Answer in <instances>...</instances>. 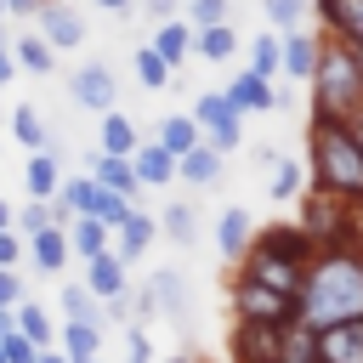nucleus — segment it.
I'll return each instance as SVG.
<instances>
[{"instance_id": "nucleus-1", "label": "nucleus", "mask_w": 363, "mask_h": 363, "mask_svg": "<svg viewBox=\"0 0 363 363\" xmlns=\"http://www.w3.org/2000/svg\"><path fill=\"white\" fill-rule=\"evenodd\" d=\"M340 318H363V244L312 250L301 295H295V323L323 329Z\"/></svg>"}, {"instance_id": "nucleus-2", "label": "nucleus", "mask_w": 363, "mask_h": 363, "mask_svg": "<svg viewBox=\"0 0 363 363\" xmlns=\"http://www.w3.org/2000/svg\"><path fill=\"white\" fill-rule=\"evenodd\" d=\"M306 261H312V238L301 233V221H272L250 238V250L238 255V272L295 301L301 278H306Z\"/></svg>"}, {"instance_id": "nucleus-3", "label": "nucleus", "mask_w": 363, "mask_h": 363, "mask_svg": "<svg viewBox=\"0 0 363 363\" xmlns=\"http://www.w3.org/2000/svg\"><path fill=\"white\" fill-rule=\"evenodd\" d=\"M306 170L318 187L363 204V147H357L346 119H329V113L306 119Z\"/></svg>"}, {"instance_id": "nucleus-4", "label": "nucleus", "mask_w": 363, "mask_h": 363, "mask_svg": "<svg viewBox=\"0 0 363 363\" xmlns=\"http://www.w3.org/2000/svg\"><path fill=\"white\" fill-rule=\"evenodd\" d=\"M312 85V113H329V119H352L363 108V68L352 57V45H340L335 34L318 40V62L306 74Z\"/></svg>"}, {"instance_id": "nucleus-5", "label": "nucleus", "mask_w": 363, "mask_h": 363, "mask_svg": "<svg viewBox=\"0 0 363 363\" xmlns=\"http://www.w3.org/2000/svg\"><path fill=\"white\" fill-rule=\"evenodd\" d=\"M301 233L312 238V250H340V244H363L357 238V204L329 193V187H301Z\"/></svg>"}, {"instance_id": "nucleus-6", "label": "nucleus", "mask_w": 363, "mask_h": 363, "mask_svg": "<svg viewBox=\"0 0 363 363\" xmlns=\"http://www.w3.org/2000/svg\"><path fill=\"white\" fill-rule=\"evenodd\" d=\"M233 312L238 318H261V323H295V301L267 289V284H255V278H244V272L233 278Z\"/></svg>"}, {"instance_id": "nucleus-7", "label": "nucleus", "mask_w": 363, "mask_h": 363, "mask_svg": "<svg viewBox=\"0 0 363 363\" xmlns=\"http://www.w3.org/2000/svg\"><path fill=\"white\" fill-rule=\"evenodd\" d=\"M68 96H74V108L108 113V108L119 102V79H113V68H108V62H79V68L68 74Z\"/></svg>"}, {"instance_id": "nucleus-8", "label": "nucleus", "mask_w": 363, "mask_h": 363, "mask_svg": "<svg viewBox=\"0 0 363 363\" xmlns=\"http://www.w3.org/2000/svg\"><path fill=\"white\" fill-rule=\"evenodd\" d=\"M289 323H261V318H238L233 323V363H272L284 346Z\"/></svg>"}, {"instance_id": "nucleus-9", "label": "nucleus", "mask_w": 363, "mask_h": 363, "mask_svg": "<svg viewBox=\"0 0 363 363\" xmlns=\"http://www.w3.org/2000/svg\"><path fill=\"white\" fill-rule=\"evenodd\" d=\"M34 23H40V40H45L51 51L85 45V17H79L68 0H40V6H34Z\"/></svg>"}, {"instance_id": "nucleus-10", "label": "nucleus", "mask_w": 363, "mask_h": 363, "mask_svg": "<svg viewBox=\"0 0 363 363\" xmlns=\"http://www.w3.org/2000/svg\"><path fill=\"white\" fill-rule=\"evenodd\" d=\"M312 357L318 363H363V318H340L312 329Z\"/></svg>"}, {"instance_id": "nucleus-11", "label": "nucleus", "mask_w": 363, "mask_h": 363, "mask_svg": "<svg viewBox=\"0 0 363 363\" xmlns=\"http://www.w3.org/2000/svg\"><path fill=\"white\" fill-rule=\"evenodd\" d=\"M153 238H159V221H153V216H142V210L130 204V216H125V221L113 227V238H108V250H113L119 261H130V267H136V261L147 255V244H153Z\"/></svg>"}, {"instance_id": "nucleus-12", "label": "nucleus", "mask_w": 363, "mask_h": 363, "mask_svg": "<svg viewBox=\"0 0 363 363\" xmlns=\"http://www.w3.org/2000/svg\"><path fill=\"white\" fill-rule=\"evenodd\" d=\"M227 102H233L238 113H272L284 96L272 91V79H261V74H250V68H244V74H233V79H227Z\"/></svg>"}, {"instance_id": "nucleus-13", "label": "nucleus", "mask_w": 363, "mask_h": 363, "mask_svg": "<svg viewBox=\"0 0 363 363\" xmlns=\"http://www.w3.org/2000/svg\"><path fill=\"white\" fill-rule=\"evenodd\" d=\"M85 289H91L96 301H108V295L130 289V261H119L113 250H96V255L85 261Z\"/></svg>"}, {"instance_id": "nucleus-14", "label": "nucleus", "mask_w": 363, "mask_h": 363, "mask_svg": "<svg viewBox=\"0 0 363 363\" xmlns=\"http://www.w3.org/2000/svg\"><path fill=\"white\" fill-rule=\"evenodd\" d=\"M318 17L340 45L363 51V0H318Z\"/></svg>"}, {"instance_id": "nucleus-15", "label": "nucleus", "mask_w": 363, "mask_h": 363, "mask_svg": "<svg viewBox=\"0 0 363 363\" xmlns=\"http://www.w3.org/2000/svg\"><path fill=\"white\" fill-rule=\"evenodd\" d=\"M250 238H255V221H250V210L227 204V210L216 216V255H221V261H238V255L250 250Z\"/></svg>"}, {"instance_id": "nucleus-16", "label": "nucleus", "mask_w": 363, "mask_h": 363, "mask_svg": "<svg viewBox=\"0 0 363 363\" xmlns=\"http://www.w3.org/2000/svg\"><path fill=\"white\" fill-rule=\"evenodd\" d=\"M147 289H153V301H159V318H170V323L182 329V323H187V312H193L182 272H176V267H159V272L147 278Z\"/></svg>"}, {"instance_id": "nucleus-17", "label": "nucleus", "mask_w": 363, "mask_h": 363, "mask_svg": "<svg viewBox=\"0 0 363 363\" xmlns=\"http://www.w3.org/2000/svg\"><path fill=\"white\" fill-rule=\"evenodd\" d=\"M312 62H318V40H312L306 28H289V34H278V74H289V79H306V74H312Z\"/></svg>"}, {"instance_id": "nucleus-18", "label": "nucleus", "mask_w": 363, "mask_h": 363, "mask_svg": "<svg viewBox=\"0 0 363 363\" xmlns=\"http://www.w3.org/2000/svg\"><path fill=\"white\" fill-rule=\"evenodd\" d=\"M221 170H227V159L216 153V147H187L182 159H176V182H187V187H216L221 182Z\"/></svg>"}, {"instance_id": "nucleus-19", "label": "nucleus", "mask_w": 363, "mask_h": 363, "mask_svg": "<svg viewBox=\"0 0 363 363\" xmlns=\"http://www.w3.org/2000/svg\"><path fill=\"white\" fill-rule=\"evenodd\" d=\"M147 45H153L170 68H182V62L193 57V23H187V17H164V23L153 28V40H147Z\"/></svg>"}, {"instance_id": "nucleus-20", "label": "nucleus", "mask_w": 363, "mask_h": 363, "mask_svg": "<svg viewBox=\"0 0 363 363\" xmlns=\"http://www.w3.org/2000/svg\"><path fill=\"white\" fill-rule=\"evenodd\" d=\"M136 119H125L119 108H108L102 113V125H96V153H113V159H130L136 153Z\"/></svg>"}, {"instance_id": "nucleus-21", "label": "nucleus", "mask_w": 363, "mask_h": 363, "mask_svg": "<svg viewBox=\"0 0 363 363\" xmlns=\"http://www.w3.org/2000/svg\"><path fill=\"white\" fill-rule=\"evenodd\" d=\"M130 170H136V182H142V187H170V182H176V159H170L159 142H136Z\"/></svg>"}, {"instance_id": "nucleus-22", "label": "nucleus", "mask_w": 363, "mask_h": 363, "mask_svg": "<svg viewBox=\"0 0 363 363\" xmlns=\"http://www.w3.org/2000/svg\"><path fill=\"white\" fill-rule=\"evenodd\" d=\"M23 250L34 255V267H40V272H62V267L74 261V255H68V233H62V227H40V233H28V238H23Z\"/></svg>"}, {"instance_id": "nucleus-23", "label": "nucleus", "mask_w": 363, "mask_h": 363, "mask_svg": "<svg viewBox=\"0 0 363 363\" xmlns=\"http://www.w3.org/2000/svg\"><path fill=\"white\" fill-rule=\"evenodd\" d=\"M91 176H96V182H102L108 193L130 199V204H136V193H142V182H136L130 159H113V153H91Z\"/></svg>"}, {"instance_id": "nucleus-24", "label": "nucleus", "mask_w": 363, "mask_h": 363, "mask_svg": "<svg viewBox=\"0 0 363 363\" xmlns=\"http://www.w3.org/2000/svg\"><path fill=\"white\" fill-rule=\"evenodd\" d=\"M23 182H28V199H51V193L62 187L57 147H34V153H28V170H23Z\"/></svg>"}, {"instance_id": "nucleus-25", "label": "nucleus", "mask_w": 363, "mask_h": 363, "mask_svg": "<svg viewBox=\"0 0 363 363\" xmlns=\"http://www.w3.org/2000/svg\"><path fill=\"white\" fill-rule=\"evenodd\" d=\"M62 233H68V255H79V261H91L96 250H108V238H113V227L96 221V216H74Z\"/></svg>"}, {"instance_id": "nucleus-26", "label": "nucleus", "mask_w": 363, "mask_h": 363, "mask_svg": "<svg viewBox=\"0 0 363 363\" xmlns=\"http://www.w3.org/2000/svg\"><path fill=\"white\" fill-rule=\"evenodd\" d=\"M57 346L68 352V363H91V357H102V323H68L62 318Z\"/></svg>"}, {"instance_id": "nucleus-27", "label": "nucleus", "mask_w": 363, "mask_h": 363, "mask_svg": "<svg viewBox=\"0 0 363 363\" xmlns=\"http://www.w3.org/2000/svg\"><path fill=\"white\" fill-rule=\"evenodd\" d=\"M153 221H159V238H170V244H182V250L199 238V210H193V204H182V199H170Z\"/></svg>"}, {"instance_id": "nucleus-28", "label": "nucleus", "mask_w": 363, "mask_h": 363, "mask_svg": "<svg viewBox=\"0 0 363 363\" xmlns=\"http://www.w3.org/2000/svg\"><path fill=\"white\" fill-rule=\"evenodd\" d=\"M238 51V34H233V23H210V28H193V57H204V62H227Z\"/></svg>"}, {"instance_id": "nucleus-29", "label": "nucleus", "mask_w": 363, "mask_h": 363, "mask_svg": "<svg viewBox=\"0 0 363 363\" xmlns=\"http://www.w3.org/2000/svg\"><path fill=\"white\" fill-rule=\"evenodd\" d=\"M11 318H17V335H23V340H34L40 352H45V346H57V323H45V306H40V301H28V295H23V301L11 306Z\"/></svg>"}, {"instance_id": "nucleus-30", "label": "nucleus", "mask_w": 363, "mask_h": 363, "mask_svg": "<svg viewBox=\"0 0 363 363\" xmlns=\"http://www.w3.org/2000/svg\"><path fill=\"white\" fill-rule=\"evenodd\" d=\"M159 147H164L170 159H182L187 147H199V119H193V113H164V119H159Z\"/></svg>"}, {"instance_id": "nucleus-31", "label": "nucleus", "mask_w": 363, "mask_h": 363, "mask_svg": "<svg viewBox=\"0 0 363 363\" xmlns=\"http://www.w3.org/2000/svg\"><path fill=\"white\" fill-rule=\"evenodd\" d=\"M91 176V170H85ZM79 216H96V221H108V227H119L125 216H130V199H119V193H108L96 176H91V193H85V204H79Z\"/></svg>"}, {"instance_id": "nucleus-32", "label": "nucleus", "mask_w": 363, "mask_h": 363, "mask_svg": "<svg viewBox=\"0 0 363 363\" xmlns=\"http://www.w3.org/2000/svg\"><path fill=\"white\" fill-rule=\"evenodd\" d=\"M11 136H17L28 153H34V147H51V125L40 119L34 102H17V108H11Z\"/></svg>"}, {"instance_id": "nucleus-33", "label": "nucleus", "mask_w": 363, "mask_h": 363, "mask_svg": "<svg viewBox=\"0 0 363 363\" xmlns=\"http://www.w3.org/2000/svg\"><path fill=\"white\" fill-rule=\"evenodd\" d=\"M57 306H62V318H68V323H102V301H96L85 284H62Z\"/></svg>"}, {"instance_id": "nucleus-34", "label": "nucleus", "mask_w": 363, "mask_h": 363, "mask_svg": "<svg viewBox=\"0 0 363 363\" xmlns=\"http://www.w3.org/2000/svg\"><path fill=\"white\" fill-rule=\"evenodd\" d=\"M11 62H17L23 74H51V68H57V51H51L40 34H23V40L11 45Z\"/></svg>"}, {"instance_id": "nucleus-35", "label": "nucleus", "mask_w": 363, "mask_h": 363, "mask_svg": "<svg viewBox=\"0 0 363 363\" xmlns=\"http://www.w3.org/2000/svg\"><path fill=\"white\" fill-rule=\"evenodd\" d=\"M130 62H136V79H142L147 91H164V85L176 79V68H170V62H164L153 45H136V51H130Z\"/></svg>"}, {"instance_id": "nucleus-36", "label": "nucleus", "mask_w": 363, "mask_h": 363, "mask_svg": "<svg viewBox=\"0 0 363 363\" xmlns=\"http://www.w3.org/2000/svg\"><path fill=\"white\" fill-rule=\"evenodd\" d=\"M193 119H199V130H204V125H227V119H244V113L227 102V91H199V102H193Z\"/></svg>"}, {"instance_id": "nucleus-37", "label": "nucleus", "mask_w": 363, "mask_h": 363, "mask_svg": "<svg viewBox=\"0 0 363 363\" xmlns=\"http://www.w3.org/2000/svg\"><path fill=\"white\" fill-rule=\"evenodd\" d=\"M301 187H306V164L301 159H278L272 164V199H301Z\"/></svg>"}, {"instance_id": "nucleus-38", "label": "nucleus", "mask_w": 363, "mask_h": 363, "mask_svg": "<svg viewBox=\"0 0 363 363\" xmlns=\"http://www.w3.org/2000/svg\"><path fill=\"white\" fill-rule=\"evenodd\" d=\"M199 142H204V147H216V153L227 159V153H238V147H244V119H227V125H204V130H199Z\"/></svg>"}, {"instance_id": "nucleus-39", "label": "nucleus", "mask_w": 363, "mask_h": 363, "mask_svg": "<svg viewBox=\"0 0 363 363\" xmlns=\"http://www.w3.org/2000/svg\"><path fill=\"white\" fill-rule=\"evenodd\" d=\"M250 74H261V79L278 74V34H272V28L250 40Z\"/></svg>"}, {"instance_id": "nucleus-40", "label": "nucleus", "mask_w": 363, "mask_h": 363, "mask_svg": "<svg viewBox=\"0 0 363 363\" xmlns=\"http://www.w3.org/2000/svg\"><path fill=\"white\" fill-rule=\"evenodd\" d=\"M306 6H312V0H267V28H272V34H289V28H301Z\"/></svg>"}, {"instance_id": "nucleus-41", "label": "nucleus", "mask_w": 363, "mask_h": 363, "mask_svg": "<svg viewBox=\"0 0 363 363\" xmlns=\"http://www.w3.org/2000/svg\"><path fill=\"white\" fill-rule=\"evenodd\" d=\"M272 363H318L312 357V329L306 323H289V335H284V346H278Z\"/></svg>"}, {"instance_id": "nucleus-42", "label": "nucleus", "mask_w": 363, "mask_h": 363, "mask_svg": "<svg viewBox=\"0 0 363 363\" xmlns=\"http://www.w3.org/2000/svg\"><path fill=\"white\" fill-rule=\"evenodd\" d=\"M227 6H233V0H187L182 11H187L193 28H210V23H227Z\"/></svg>"}, {"instance_id": "nucleus-43", "label": "nucleus", "mask_w": 363, "mask_h": 363, "mask_svg": "<svg viewBox=\"0 0 363 363\" xmlns=\"http://www.w3.org/2000/svg\"><path fill=\"white\" fill-rule=\"evenodd\" d=\"M11 227L28 238V233H40V227H51V216H45V199H28L23 210H11Z\"/></svg>"}, {"instance_id": "nucleus-44", "label": "nucleus", "mask_w": 363, "mask_h": 363, "mask_svg": "<svg viewBox=\"0 0 363 363\" xmlns=\"http://www.w3.org/2000/svg\"><path fill=\"white\" fill-rule=\"evenodd\" d=\"M125 363H153V340H147V329H142V323H130V329H125Z\"/></svg>"}, {"instance_id": "nucleus-45", "label": "nucleus", "mask_w": 363, "mask_h": 363, "mask_svg": "<svg viewBox=\"0 0 363 363\" xmlns=\"http://www.w3.org/2000/svg\"><path fill=\"white\" fill-rule=\"evenodd\" d=\"M0 352H6V363H34V357H40V346H34V340H23L17 329H11V335H0Z\"/></svg>"}, {"instance_id": "nucleus-46", "label": "nucleus", "mask_w": 363, "mask_h": 363, "mask_svg": "<svg viewBox=\"0 0 363 363\" xmlns=\"http://www.w3.org/2000/svg\"><path fill=\"white\" fill-rule=\"evenodd\" d=\"M17 261H23V233L0 227V267H17Z\"/></svg>"}, {"instance_id": "nucleus-47", "label": "nucleus", "mask_w": 363, "mask_h": 363, "mask_svg": "<svg viewBox=\"0 0 363 363\" xmlns=\"http://www.w3.org/2000/svg\"><path fill=\"white\" fill-rule=\"evenodd\" d=\"M23 301V278H17V267H0V306H17Z\"/></svg>"}, {"instance_id": "nucleus-48", "label": "nucleus", "mask_w": 363, "mask_h": 363, "mask_svg": "<svg viewBox=\"0 0 363 363\" xmlns=\"http://www.w3.org/2000/svg\"><path fill=\"white\" fill-rule=\"evenodd\" d=\"M142 11H147L153 23H164V17H176V11H182V0H142Z\"/></svg>"}, {"instance_id": "nucleus-49", "label": "nucleus", "mask_w": 363, "mask_h": 363, "mask_svg": "<svg viewBox=\"0 0 363 363\" xmlns=\"http://www.w3.org/2000/svg\"><path fill=\"white\" fill-rule=\"evenodd\" d=\"M91 6H102L108 17H130V6H136V0H91Z\"/></svg>"}, {"instance_id": "nucleus-50", "label": "nucleus", "mask_w": 363, "mask_h": 363, "mask_svg": "<svg viewBox=\"0 0 363 363\" xmlns=\"http://www.w3.org/2000/svg\"><path fill=\"white\" fill-rule=\"evenodd\" d=\"M11 74H17V62H11V45H6V40H0V85H6V79H11Z\"/></svg>"}, {"instance_id": "nucleus-51", "label": "nucleus", "mask_w": 363, "mask_h": 363, "mask_svg": "<svg viewBox=\"0 0 363 363\" xmlns=\"http://www.w3.org/2000/svg\"><path fill=\"white\" fill-rule=\"evenodd\" d=\"M40 0H6V17H34Z\"/></svg>"}, {"instance_id": "nucleus-52", "label": "nucleus", "mask_w": 363, "mask_h": 363, "mask_svg": "<svg viewBox=\"0 0 363 363\" xmlns=\"http://www.w3.org/2000/svg\"><path fill=\"white\" fill-rule=\"evenodd\" d=\"M34 363H68V352H62V346H45V352H40Z\"/></svg>"}, {"instance_id": "nucleus-53", "label": "nucleus", "mask_w": 363, "mask_h": 363, "mask_svg": "<svg viewBox=\"0 0 363 363\" xmlns=\"http://www.w3.org/2000/svg\"><path fill=\"white\" fill-rule=\"evenodd\" d=\"M17 329V318H11V306H0V335H11Z\"/></svg>"}, {"instance_id": "nucleus-54", "label": "nucleus", "mask_w": 363, "mask_h": 363, "mask_svg": "<svg viewBox=\"0 0 363 363\" xmlns=\"http://www.w3.org/2000/svg\"><path fill=\"white\" fill-rule=\"evenodd\" d=\"M346 125H352V136H357V147H363V108H357V113H352Z\"/></svg>"}, {"instance_id": "nucleus-55", "label": "nucleus", "mask_w": 363, "mask_h": 363, "mask_svg": "<svg viewBox=\"0 0 363 363\" xmlns=\"http://www.w3.org/2000/svg\"><path fill=\"white\" fill-rule=\"evenodd\" d=\"M0 227H11V204L6 199H0Z\"/></svg>"}, {"instance_id": "nucleus-56", "label": "nucleus", "mask_w": 363, "mask_h": 363, "mask_svg": "<svg viewBox=\"0 0 363 363\" xmlns=\"http://www.w3.org/2000/svg\"><path fill=\"white\" fill-rule=\"evenodd\" d=\"M164 363H193V357H187V352H176V357H164Z\"/></svg>"}, {"instance_id": "nucleus-57", "label": "nucleus", "mask_w": 363, "mask_h": 363, "mask_svg": "<svg viewBox=\"0 0 363 363\" xmlns=\"http://www.w3.org/2000/svg\"><path fill=\"white\" fill-rule=\"evenodd\" d=\"M357 238H363V204H357Z\"/></svg>"}, {"instance_id": "nucleus-58", "label": "nucleus", "mask_w": 363, "mask_h": 363, "mask_svg": "<svg viewBox=\"0 0 363 363\" xmlns=\"http://www.w3.org/2000/svg\"><path fill=\"white\" fill-rule=\"evenodd\" d=\"M0 23H6V0H0Z\"/></svg>"}, {"instance_id": "nucleus-59", "label": "nucleus", "mask_w": 363, "mask_h": 363, "mask_svg": "<svg viewBox=\"0 0 363 363\" xmlns=\"http://www.w3.org/2000/svg\"><path fill=\"white\" fill-rule=\"evenodd\" d=\"M0 363H6V352H0Z\"/></svg>"}, {"instance_id": "nucleus-60", "label": "nucleus", "mask_w": 363, "mask_h": 363, "mask_svg": "<svg viewBox=\"0 0 363 363\" xmlns=\"http://www.w3.org/2000/svg\"><path fill=\"white\" fill-rule=\"evenodd\" d=\"M91 363H102V357H91Z\"/></svg>"}]
</instances>
